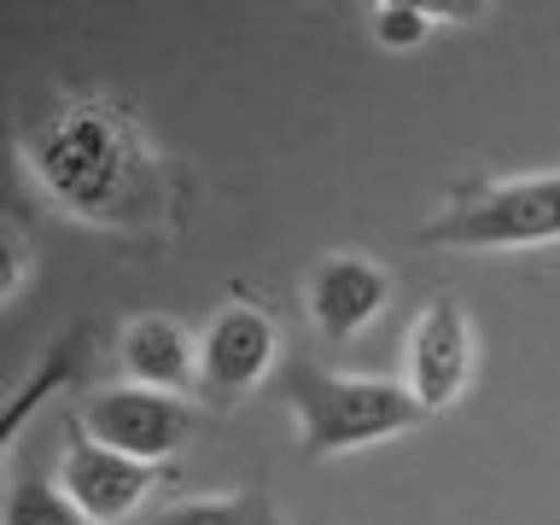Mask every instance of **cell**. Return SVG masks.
<instances>
[{
	"label": "cell",
	"instance_id": "obj_7",
	"mask_svg": "<svg viewBox=\"0 0 560 525\" xmlns=\"http://www.w3.org/2000/svg\"><path fill=\"white\" fill-rule=\"evenodd\" d=\"M152 485H158V467L129 462V455L94 444L88 432L77 444H65V455H59V490L94 525H122L140 502H147Z\"/></svg>",
	"mask_w": 560,
	"mask_h": 525
},
{
	"label": "cell",
	"instance_id": "obj_3",
	"mask_svg": "<svg viewBox=\"0 0 560 525\" xmlns=\"http://www.w3.org/2000/svg\"><path fill=\"white\" fill-rule=\"evenodd\" d=\"M415 240L444 245V252H532V245H555L560 175H520V182L467 187L427 228H415Z\"/></svg>",
	"mask_w": 560,
	"mask_h": 525
},
{
	"label": "cell",
	"instance_id": "obj_4",
	"mask_svg": "<svg viewBox=\"0 0 560 525\" xmlns=\"http://www.w3.org/2000/svg\"><path fill=\"white\" fill-rule=\"evenodd\" d=\"M82 432L94 444L129 455V462L164 467L192 432V409L170 392H140V385H105L82 402Z\"/></svg>",
	"mask_w": 560,
	"mask_h": 525
},
{
	"label": "cell",
	"instance_id": "obj_5",
	"mask_svg": "<svg viewBox=\"0 0 560 525\" xmlns=\"http://www.w3.org/2000/svg\"><path fill=\"white\" fill-rule=\"evenodd\" d=\"M280 362V327L257 304H222L199 339V392L210 402L252 397Z\"/></svg>",
	"mask_w": 560,
	"mask_h": 525
},
{
	"label": "cell",
	"instance_id": "obj_6",
	"mask_svg": "<svg viewBox=\"0 0 560 525\" xmlns=\"http://www.w3.org/2000/svg\"><path fill=\"white\" fill-rule=\"evenodd\" d=\"M472 374V322L455 298H438L415 315L409 357H402V385L427 402V415H444L462 402Z\"/></svg>",
	"mask_w": 560,
	"mask_h": 525
},
{
	"label": "cell",
	"instance_id": "obj_1",
	"mask_svg": "<svg viewBox=\"0 0 560 525\" xmlns=\"http://www.w3.org/2000/svg\"><path fill=\"white\" fill-rule=\"evenodd\" d=\"M35 182L65 217L117 234H147L175 217L164 164L117 100H65L24 135Z\"/></svg>",
	"mask_w": 560,
	"mask_h": 525
},
{
	"label": "cell",
	"instance_id": "obj_8",
	"mask_svg": "<svg viewBox=\"0 0 560 525\" xmlns=\"http://www.w3.org/2000/svg\"><path fill=\"white\" fill-rule=\"evenodd\" d=\"M385 304H392V275L357 252L327 257L310 275V315L327 339H357V332H368L385 315Z\"/></svg>",
	"mask_w": 560,
	"mask_h": 525
},
{
	"label": "cell",
	"instance_id": "obj_2",
	"mask_svg": "<svg viewBox=\"0 0 560 525\" xmlns=\"http://www.w3.org/2000/svg\"><path fill=\"white\" fill-rule=\"evenodd\" d=\"M280 397L298 415V444L310 462L322 455H350L362 444H385L415 427H427V402L402 380H362V374H332V368L292 357L280 368Z\"/></svg>",
	"mask_w": 560,
	"mask_h": 525
},
{
	"label": "cell",
	"instance_id": "obj_13",
	"mask_svg": "<svg viewBox=\"0 0 560 525\" xmlns=\"http://www.w3.org/2000/svg\"><path fill=\"white\" fill-rule=\"evenodd\" d=\"M70 362H77V339H70V345H59V350H52V362L47 368H35V380H24V385H18V392H12V402H7V438H18V427H24V415L35 409V402H42L47 392H59V385H65V374H70Z\"/></svg>",
	"mask_w": 560,
	"mask_h": 525
},
{
	"label": "cell",
	"instance_id": "obj_9",
	"mask_svg": "<svg viewBox=\"0 0 560 525\" xmlns=\"http://www.w3.org/2000/svg\"><path fill=\"white\" fill-rule=\"evenodd\" d=\"M117 362H122V385H140V392L175 397L187 385H199V339L170 315H140V322L122 327Z\"/></svg>",
	"mask_w": 560,
	"mask_h": 525
},
{
	"label": "cell",
	"instance_id": "obj_14",
	"mask_svg": "<svg viewBox=\"0 0 560 525\" xmlns=\"http://www.w3.org/2000/svg\"><path fill=\"white\" fill-rule=\"evenodd\" d=\"M24 275H30V245L12 222H0V304H12L24 292Z\"/></svg>",
	"mask_w": 560,
	"mask_h": 525
},
{
	"label": "cell",
	"instance_id": "obj_11",
	"mask_svg": "<svg viewBox=\"0 0 560 525\" xmlns=\"http://www.w3.org/2000/svg\"><path fill=\"white\" fill-rule=\"evenodd\" d=\"M0 525H94V520H88L59 485L18 479V485L7 490V520H0Z\"/></svg>",
	"mask_w": 560,
	"mask_h": 525
},
{
	"label": "cell",
	"instance_id": "obj_12",
	"mask_svg": "<svg viewBox=\"0 0 560 525\" xmlns=\"http://www.w3.org/2000/svg\"><path fill=\"white\" fill-rule=\"evenodd\" d=\"M368 18H374V42L380 47H397V52L402 47H420L432 35V12L427 7H409V0H380Z\"/></svg>",
	"mask_w": 560,
	"mask_h": 525
},
{
	"label": "cell",
	"instance_id": "obj_10",
	"mask_svg": "<svg viewBox=\"0 0 560 525\" xmlns=\"http://www.w3.org/2000/svg\"><path fill=\"white\" fill-rule=\"evenodd\" d=\"M147 525H275L269 502L240 490V497H205V502H175L164 514H152Z\"/></svg>",
	"mask_w": 560,
	"mask_h": 525
}]
</instances>
